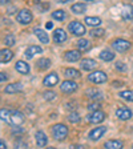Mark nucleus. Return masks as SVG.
Listing matches in <instances>:
<instances>
[{
  "instance_id": "obj_1",
  "label": "nucleus",
  "mask_w": 133,
  "mask_h": 149,
  "mask_svg": "<svg viewBox=\"0 0 133 149\" xmlns=\"http://www.w3.org/2000/svg\"><path fill=\"white\" fill-rule=\"evenodd\" d=\"M0 120L8 125L19 127L24 123V115L22 113V111H17V109L0 108Z\"/></svg>"
},
{
  "instance_id": "obj_2",
  "label": "nucleus",
  "mask_w": 133,
  "mask_h": 149,
  "mask_svg": "<svg viewBox=\"0 0 133 149\" xmlns=\"http://www.w3.org/2000/svg\"><path fill=\"white\" fill-rule=\"evenodd\" d=\"M68 127L61 123H57L55 124L52 128H51V133H52V137L56 140V141H64L68 136Z\"/></svg>"
},
{
  "instance_id": "obj_3",
  "label": "nucleus",
  "mask_w": 133,
  "mask_h": 149,
  "mask_svg": "<svg viewBox=\"0 0 133 149\" xmlns=\"http://www.w3.org/2000/svg\"><path fill=\"white\" fill-rule=\"evenodd\" d=\"M32 20H33V15H32V12L27 8L20 9L17 12V15H16V22L23 25H28L29 23H32Z\"/></svg>"
},
{
  "instance_id": "obj_4",
  "label": "nucleus",
  "mask_w": 133,
  "mask_h": 149,
  "mask_svg": "<svg viewBox=\"0 0 133 149\" xmlns=\"http://www.w3.org/2000/svg\"><path fill=\"white\" fill-rule=\"evenodd\" d=\"M87 79L92 84H102L108 80V76H107L105 72H102V71H93L88 74Z\"/></svg>"
},
{
  "instance_id": "obj_5",
  "label": "nucleus",
  "mask_w": 133,
  "mask_h": 149,
  "mask_svg": "<svg viewBox=\"0 0 133 149\" xmlns=\"http://www.w3.org/2000/svg\"><path fill=\"white\" fill-rule=\"evenodd\" d=\"M68 31L71 32L73 36H83V35L87 33L85 27H84L80 22H77V20H73V22L69 23L68 24Z\"/></svg>"
},
{
  "instance_id": "obj_6",
  "label": "nucleus",
  "mask_w": 133,
  "mask_h": 149,
  "mask_svg": "<svg viewBox=\"0 0 133 149\" xmlns=\"http://www.w3.org/2000/svg\"><path fill=\"white\" fill-rule=\"evenodd\" d=\"M112 48L116 51V52H125L130 48V41L125 40V39H115V40L111 43Z\"/></svg>"
},
{
  "instance_id": "obj_7",
  "label": "nucleus",
  "mask_w": 133,
  "mask_h": 149,
  "mask_svg": "<svg viewBox=\"0 0 133 149\" xmlns=\"http://www.w3.org/2000/svg\"><path fill=\"white\" fill-rule=\"evenodd\" d=\"M107 130H108V128L107 127L93 128V129L89 130V133H88V139H89L91 141H99V140L107 133Z\"/></svg>"
},
{
  "instance_id": "obj_8",
  "label": "nucleus",
  "mask_w": 133,
  "mask_h": 149,
  "mask_svg": "<svg viewBox=\"0 0 133 149\" xmlns=\"http://www.w3.org/2000/svg\"><path fill=\"white\" fill-rule=\"evenodd\" d=\"M88 123L91 124H100L107 118V113L102 111H96V112H91L89 115L87 116Z\"/></svg>"
},
{
  "instance_id": "obj_9",
  "label": "nucleus",
  "mask_w": 133,
  "mask_h": 149,
  "mask_svg": "<svg viewBox=\"0 0 133 149\" xmlns=\"http://www.w3.org/2000/svg\"><path fill=\"white\" fill-rule=\"evenodd\" d=\"M77 83H75L73 80H65L60 84V91L63 93H73L77 91Z\"/></svg>"
},
{
  "instance_id": "obj_10",
  "label": "nucleus",
  "mask_w": 133,
  "mask_h": 149,
  "mask_svg": "<svg viewBox=\"0 0 133 149\" xmlns=\"http://www.w3.org/2000/svg\"><path fill=\"white\" fill-rule=\"evenodd\" d=\"M132 116H133V112L128 107H120V108L116 109V117L123 121H127L129 118H132Z\"/></svg>"
},
{
  "instance_id": "obj_11",
  "label": "nucleus",
  "mask_w": 133,
  "mask_h": 149,
  "mask_svg": "<svg viewBox=\"0 0 133 149\" xmlns=\"http://www.w3.org/2000/svg\"><path fill=\"white\" fill-rule=\"evenodd\" d=\"M56 84H59V74L56 73V72H51L43 79V85L44 87H55Z\"/></svg>"
},
{
  "instance_id": "obj_12",
  "label": "nucleus",
  "mask_w": 133,
  "mask_h": 149,
  "mask_svg": "<svg viewBox=\"0 0 133 149\" xmlns=\"http://www.w3.org/2000/svg\"><path fill=\"white\" fill-rule=\"evenodd\" d=\"M65 61H69V63H75V61H79L81 59V52L77 49H69L67 52H64L63 55Z\"/></svg>"
},
{
  "instance_id": "obj_13",
  "label": "nucleus",
  "mask_w": 133,
  "mask_h": 149,
  "mask_svg": "<svg viewBox=\"0 0 133 149\" xmlns=\"http://www.w3.org/2000/svg\"><path fill=\"white\" fill-rule=\"evenodd\" d=\"M67 39H68V35H67V32L63 29V28H56L55 31H53V41H55L56 44H63L64 41H67Z\"/></svg>"
},
{
  "instance_id": "obj_14",
  "label": "nucleus",
  "mask_w": 133,
  "mask_h": 149,
  "mask_svg": "<svg viewBox=\"0 0 133 149\" xmlns=\"http://www.w3.org/2000/svg\"><path fill=\"white\" fill-rule=\"evenodd\" d=\"M35 140H36V145L39 146V148H43V146H45L47 144H48V136L45 134V132L41 129H39L35 133Z\"/></svg>"
},
{
  "instance_id": "obj_15",
  "label": "nucleus",
  "mask_w": 133,
  "mask_h": 149,
  "mask_svg": "<svg viewBox=\"0 0 133 149\" xmlns=\"http://www.w3.org/2000/svg\"><path fill=\"white\" fill-rule=\"evenodd\" d=\"M40 53H43V48L40 45H33V44L27 47L24 51V55L27 59H32L35 55H40Z\"/></svg>"
},
{
  "instance_id": "obj_16",
  "label": "nucleus",
  "mask_w": 133,
  "mask_h": 149,
  "mask_svg": "<svg viewBox=\"0 0 133 149\" xmlns=\"http://www.w3.org/2000/svg\"><path fill=\"white\" fill-rule=\"evenodd\" d=\"M85 95H87V97H89L91 100H93V101H96V100H102V97H104L102 92L96 87L87 89L85 91Z\"/></svg>"
},
{
  "instance_id": "obj_17",
  "label": "nucleus",
  "mask_w": 133,
  "mask_h": 149,
  "mask_svg": "<svg viewBox=\"0 0 133 149\" xmlns=\"http://www.w3.org/2000/svg\"><path fill=\"white\" fill-rule=\"evenodd\" d=\"M33 33L35 36L39 39V41L43 44H48L49 43V36H48V33H47L44 29H41V28H33Z\"/></svg>"
},
{
  "instance_id": "obj_18",
  "label": "nucleus",
  "mask_w": 133,
  "mask_h": 149,
  "mask_svg": "<svg viewBox=\"0 0 133 149\" xmlns=\"http://www.w3.org/2000/svg\"><path fill=\"white\" fill-rule=\"evenodd\" d=\"M80 67L84 71H93V69H96L97 63L93 59H83L80 63Z\"/></svg>"
},
{
  "instance_id": "obj_19",
  "label": "nucleus",
  "mask_w": 133,
  "mask_h": 149,
  "mask_svg": "<svg viewBox=\"0 0 133 149\" xmlns=\"http://www.w3.org/2000/svg\"><path fill=\"white\" fill-rule=\"evenodd\" d=\"M15 69L19 72V73L28 74L29 71H31V67L28 65V63L23 61V60H19V61H16V64H15Z\"/></svg>"
},
{
  "instance_id": "obj_20",
  "label": "nucleus",
  "mask_w": 133,
  "mask_h": 149,
  "mask_svg": "<svg viewBox=\"0 0 133 149\" xmlns=\"http://www.w3.org/2000/svg\"><path fill=\"white\" fill-rule=\"evenodd\" d=\"M23 91V84L22 83H11V84H8L6 88H4V92L6 93H19V92H22Z\"/></svg>"
},
{
  "instance_id": "obj_21",
  "label": "nucleus",
  "mask_w": 133,
  "mask_h": 149,
  "mask_svg": "<svg viewBox=\"0 0 133 149\" xmlns=\"http://www.w3.org/2000/svg\"><path fill=\"white\" fill-rule=\"evenodd\" d=\"M104 148L105 149H123L124 148V143L121 140H108L104 143Z\"/></svg>"
},
{
  "instance_id": "obj_22",
  "label": "nucleus",
  "mask_w": 133,
  "mask_h": 149,
  "mask_svg": "<svg viewBox=\"0 0 133 149\" xmlns=\"http://www.w3.org/2000/svg\"><path fill=\"white\" fill-rule=\"evenodd\" d=\"M15 53L12 52L8 48H4V49H0V63H8L13 59Z\"/></svg>"
},
{
  "instance_id": "obj_23",
  "label": "nucleus",
  "mask_w": 133,
  "mask_h": 149,
  "mask_svg": "<svg viewBox=\"0 0 133 149\" xmlns=\"http://www.w3.org/2000/svg\"><path fill=\"white\" fill-rule=\"evenodd\" d=\"M36 65H37V68L40 69V71H47V69L51 68L52 61H51L49 59H47V57H40V59L36 61Z\"/></svg>"
},
{
  "instance_id": "obj_24",
  "label": "nucleus",
  "mask_w": 133,
  "mask_h": 149,
  "mask_svg": "<svg viewBox=\"0 0 133 149\" xmlns=\"http://www.w3.org/2000/svg\"><path fill=\"white\" fill-rule=\"evenodd\" d=\"M63 73H64L65 77L68 79H79L81 77V73L79 69H75V68H65L63 69Z\"/></svg>"
},
{
  "instance_id": "obj_25",
  "label": "nucleus",
  "mask_w": 133,
  "mask_h": 149,
  "mask_svg": "<svg viewBox=\"0 0 133 149\" xmlns=\"http://www.w3.org/2000/svg\"><path fill=\"white\" fill-rule=\"evenodd\" d=\"M76 45H77V51H80V52H85V51L91 49V41L88 39H79Z\"/></svg>"
},
{
  "instance_id": "obj_26",
  "label": "nucleus",
  "mask_w": 133,
  "mask_h": 149,
  "mask_svg": "<svg viewBox=\"0 0 133 149\" xmlns=\"http://www.w3.org/2000/svg\"><path fill=\"white\" fill-rule=\"evenodd\" d=\"M115 52H112V51H109V49H102L101 52H100V55H99V57L102 60V61H112V60L115 59Z\"/></svg>"
},
{
  "instance_id": "obj_27",
  "label": "nucleus",
  "mask_w": 133,
  "mask_h": 149,
  "mask_svg": "<svg viewBox=\"0 0 133 149\" xmlns=\"http://www.w3.org/2000/svg\"><path fill=\"white\" fill-rule=\"evenodd\" d=\"M71 9H72V12L76 13V15H81V13H84L87 11V4L85 3H75L71 6Z\"/></svg>"
},
{
  "instance_id": "obj_28",
  "label": "nucleus",
  "mask_w": 133,
  "mask_h": 149,
  "mask_svg": "<svg viewBox=\"0 0 133 149\" xmlns=\"http://www.w3.org/2000/svg\"><path fill=\"white\" fill-rule=\"evenodd\" d=\"M121 16L124 20H128V22H132L133 20V6H125L123 12H121Z\"/></svg>"
},
{
  "instance_id": "obj_29",
  "label": "nucleus",
  "mask_w": 133,
  "mask_h": 149,
  "mask_svg": "<svg viewBox=\"0 0 133 149\" xmlns=\"http://www.w3.org/2000/svg\"><path fill=\"white\" fill-rule=\"evenodd\" d=\"M84 23L89 27H99L101 24V19L100 17H96V16H87L84 19Z\"/></svg>"
},
{
  "instance_id": "obj_30",
  "label": "nucleus",
  "mask_w": 133,
  "mask_h": 149,
  "mask_svg": "<svg viewBox=\"0 0 133 149\" xmlns=\"http://www.w3.org/2000/svg\"><path fill=\"white\" fill-rule=\"evenodd\" d=\"M3 43L6 44L7 47H13L16 44V37L13 33H7L3 39Z\"/></svg>"
},
{
  "instance_id": "obj_31",
  "label": "nucleus",
  "mask_w": 133,
  "mask_h": 149,
  "mask_svg": "<svg viewBox=\"0 0 133 149\" xmlns=\"http://www.w3.org/2000/svg\"><path fill=\"white\" fill-rule=\"evenodd\" d=\"M118 97H121L123 100H127V101L133 102V92L132 91H123V92L118 93Z\"/></svg>"
},
{
  "instance_id": "obj_32",
  "label": "nucleus",
  "mask_w": 133,
  "mask_h": 149,
  "mask_svg": "<svg viewBox=\"0 0 133 149\" xmlns=\"http://www.w3.org/2000/svg\"><path fill=\"white\" fill-rule=\"evenodd\" d=\"M52 17L55 19V20H59V22H63L65 17H67V15H65V12L63 11V9H57V11H55V12H52Z\"/></svg>"
},
{
  "instance_id": "obj_33",
  "label": "nucleus",
  "mask_w": 133,
  "mask_h": 149,
  "mask_svg": "<svg viewBox=\"0 0 133 149\" xmlns=\"http://www.w3.org/2000/svg\"><path fill=\"white\" fill-rule=\"evenodd\" d=\"M13 149H28V144L25 143L24 140L17 139V140H15V143H13Z\"/></svg>"
},
{
  "instance_id": "obj_34",
  "label": "nucleus",
  "mask_w": 133,
  "mask_h": 149,
  "mask_svg": "<svg viewBox=\"0 0 133 149\" xmlns=\"http://www.w3.org/2000/svg\"><path fill=\"white\" fill-rule=\"evenodd\" d=\"M68 121L72 123V124H79L80 123V115L77 112H71L68 115Z\"/></svg>"
},
{
  "instance_id": "obj_35",
  "label": "nucleus",
  "mask_w": 133,
  "mask_h": 149,
  "mask_svg": "<svg viewBox=\"0 0 133 149\" xmlns=\"http://www.w3.org/2000/svg\"><path fill=\"white\" fill-rule=\"evenodd\" d=\"M43 97L47 101H52L56 99V93L53 91H45V92H43Z\"/></svg>"
},
{
  "instance_id": "obj_36",
  "label": "nucleus",
  "mask_w": 133,
  "mask_h": 149,
  "mask_svg": "<svg viewBox=\"0 0 133 149\" xmlns=\"http://www.w3.org/2000/svg\"><path fill=\"white\" fill-rule=\"evenodd\" d=\"M104 33H105V31L102 28H93L92 31H91V36H93V37H101V36H104Z\"/></svg>"
},
{
  "instance_id": "obj_37",
  "label": "nucleus",
  "mask_w": 133,
  "mask_h": 149,
  "mask_svg": "<svg viewBox=\"0 0 133 149\" xmlns=\"http://www.w3.org/2000/svg\"><path fill=\"white\" fill-rule=\"evenodd\" d=\"M100 102H97V101H92V102H89L88 104V109L89 111H92V112H96V111H100Z\"/></svg>"
},
{
  "instance_id": "obj_38",
  "label": "nucleus",
  "mask_w": 133,
  "mask_h": 149,
  "mask_svg": "<svg viewBox=\"0 0 133 149\" xmlns=\"http://www.w3.org/2000/svg\"><path fill=\"white\" fill-rule=\"evenodd\" d=\"M115 67H116V69H117V71H120V72H125V71H127V65H125L123 61H117L115 64Z\"/></svg>"
},
{
  "instance_id": "obj_39",
  "label": "nucleus",
  "mask_w": 133,
  "mask_h": 149,
  "mask_svg": "<svg viewBox=\"0 0 133 149\" xmlns=\"http://www.w3.org/2000/svg\"><path fill=\"white\" fill-rule=\"evenodd\" d=\"M7 80H8V74L4 73V72H0V83H4Z\"/></svg>"
},
{
  "instance_id": "obj_40",
  "label": "nucleus",
  "mask_w": 133,
  "mask_h": 149,
  "mask_svg": "<svg viewBox=\"0 0 133 149\" xmlns=\"http://www.w3.org/2000/svg\"><path fill=\"white\" fill-rule=\"evenodd\" d=\"M25 132V129H23V128H16V129L12 130V134H23Z\"/></svg>"
},
{
  "instance_id": "obj_41",
  "label": "nucleus",
  "mask_w": 133,
  "mask_h": 149,
  "mask_svg": "<svg viewBox=\"0 0 133 149\" xmlns=\"http://www.w3.org/2000/svg\"><path fill=\"white\" fill-rule=\"evenodd\" d=\"M69 149H84V146L81 145V144H72V145L69 146Z\"/></svg>"
},
{
  "instance_id": "obj_42",
  "label": "nucleus",
  "mask_w": 133,
  "mask_h": 149,
  "mask_svg": "<svg viewBox=\"0 0 133 149\" xmlns=\"http://www.w3.org/2000/svg\"><path fill=\"white\" fill-rule=\"evenodd\" d=\"M0 149H7L6 141H4V140H1V139H0Z\"/></svg>"
},
{
  "instance_id": "obj_43",
  "label": "nucleus",
  "mask_w": 133,
  "mask_h": 149,
  "mask_svg": "<svg viewBox=\"0 0 133 149\" xmlns=\"http://www.w3.org/2000/svg\"><path fill=\"white\" fill-rule=\"evenodd\" d=\"M45 28H47V29H52V28H53V24H52L51 22H48V23L45 24Z\"/></svg>"
},
{
  "instance_id": "obj_44",
  "label": "nucleus",
  "mask_w": 133,
  "mask_h": 149,
  "mask_svg": "<svg viewBox=\"0 0 133 149\" xmlns=\"http://www.w3.org/2000/svg\"><path fill=\"white\" fill-rule=\"evenodd\" d=\"M9 0H0V4H7Z\"/></svg>"
},
{
  "instance_id": "obj_45",
  "label": "nucleus",
  "mask_w": 133,
  "mask_h": 149,
  "mask_svg": "<svg viewBox=\"0 0 133 149\" xmlns=\"http://www.w3.org/2000/svg\"><path fill=\"white\" fill-rule=\"evenodd\" d=\"M47 149H57V148H53V146H49V148H47Z\"/></svg>"
},
{
  "instance_id": "obj_46",
  "label": "nucleus",
  "mask_w": 133,
  "mask_h": 149,
  "mask_svg": "<svg viewBox=\"0 0 133 149\" xmlns=\"http://www.w3.org/2000/svg\"><path fill=\"white\" fill-rule=\"evenodd\" d=\"M132 149H133V146H132Z\"/></svg>"
}]
</instances>
